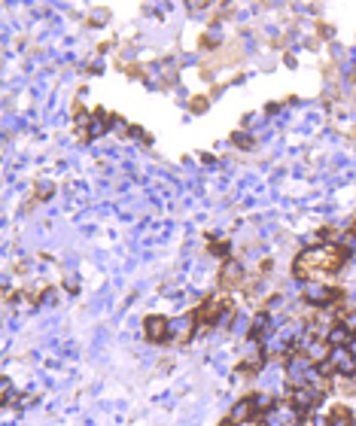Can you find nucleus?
Listing matches in <instances>:
<instances>
[{"instance_id":"nucleus-1","label":"nucleus","mask_w":356,"mask_h":426,"mask_svg":"<svg viewBox=\"0 0 356 426\" xmlns=\"http://www.w3.org/2000/svg\"><path fill=\"white\" fill-rule=\"evenodd\" d=\"M347 256L350 250L341 244H319V247H308L301 250L292 262V277L296 280H314L319 274H338L347 265Z\"/></svg>"},{"instance_id":"nucleus-2","label":"nucleus","mask_w":356,"mask_h":426,"mask_svg":"<svg viewBox=\"0 0 356 426\" xmlns=\"http://www.w3.org/2000/svg\"><path fill=\"white\" fill-rule=\"evenodd\" d=\"M235 317V302L232 299H207L204 304H198L189 314L192 329H213L219 320H232Z\"/></svg>"},{"instance_id":"nucleus-5","label":"nucleus","mask_w":356,"mask_h":426,"mask_svg":"<svg viewBox=\"0 0 356 426\" xmlns=\"http://www.w3.org/2000/svg\"><path fill=\"white\" fill-rule=\"evenodd\" d=\"M326 426H353V414L347 405H335L332 411H329V420Z\"/></svg>"},{"instance_id":"nucleus-4","label":"nucleus","mask_w":356,"mask_h":426,"mask_svg":"<svg viewBox=\"0 0 356 426\" xmlns=\"http://www.w3.org/2000/svg\"><path fill=\"white\" fill-rule=\"evenodd\" d=\"M219 283H223L225 290H232V286H241V283H244V268H241V262H237V259L228 256L225 262H223V268H219Z\"/></svg>"},{"instance_id":"nucleus-3","label":"nucleus","mask_w":356,"mask_h":426,"mask_svg":"<svg viewBox=\"0 0 356 426\" xmlns=\"http://www.w3.org/2000/svg\"><path fill=\"white\" fill-rule=\"evenodd\" d=\"M143 338L152 341V344H161V341L171 338V323L168 317H159V314H152V317L143 320Z\"/></svg>"},{"instance_id":"nucleus-6","label":"nucleus","mask_w":356,"mask_h":426,"mask_svg":"<svg viewBox=\"0 0 356 426\" xmlns=\"http://www.w3.org/2000/svg\"><path fill=\"white\" fill-rule=\"evenodd\" d=\"M350 235H356V219H353V226H350Z\"/></svg>"}]
</instances>
